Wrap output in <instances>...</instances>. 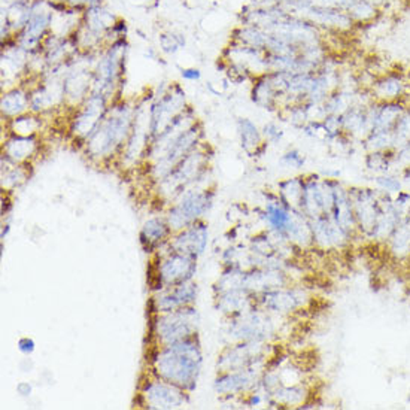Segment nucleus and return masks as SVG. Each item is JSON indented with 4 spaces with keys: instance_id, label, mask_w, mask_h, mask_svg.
Here are the masks:
<instances>
[{
    "instance_id": "obj_2",
    "label": "nucleus",
    "mask_w": 410,
    "mask_h": 410,
    "mask_svg": "<svg viewBox=\"0 0 410 410\" xmlns=\"http://www.w3.org/2000/svg\"><path fill=\"white\" fill-rule=\"evenodd\" d=\"M133 109L129 105H121L105 117L97 130L87 140V152L90 157L106 159L120 148L132 132Z\"/></svg>"
},
{
    "instance_id": "obj_21",
    "label": "nucleus",
    "mask_w": 410,
    "mask_h": 410,
    "mask_svg": "<svg viewBox=\"0 0 410 410\" xmlns=\"http://www.w3.org/2000/svg\"><path fill=\"white\" fill-rule=\"evenodd\" d=\"M282 130L279 129V127L275 124V123H268L264 125V129H263V137L267 140V142H279L280 137H282Z\"/></svg>"
},
{
    "instance_id": "obj_25",
    "label": "nucleus",
    "mask_w": 410,
    "mask_h": 410,
    "mask_svg": "<svg viewBox=\"0 0 410 410\" xmlns=\"http://www.w3.org/2000/svg\"><path fill=\"white\" fill-rule=\"evenodd\" d=\"M367 2L373 4L375 6H377L382 12H384L387 8H389L391 5H394L397 0H367Z\"/></svg>"
},
{
    "instance_id": "obj_5",
    "label": "nucleus",
    "mask_w": 410,
    "mask_h": 410,
    "mask_svg": "<svg viewBox=\"0 0 410 410\" xmlns=\"http://www.w3.org/2000/svg\"><path fill=\"white\" fill-rule=\"evenodd\" d=\"M212 203L210 191H187L181 193V200L175 203L167 215V222L172 232H181L187 229L193 222L199 221L206 214Z\"/></svg>"
},
{
    "instance_id": "obj_3",
    "label": "nucleus",
    "mask_w": 410,
    "mask_h": 410,
    "mask_svg": "<svg viewBox=\"0 0 410 410\" xmlns=\"http://www.w3.org/2000/svg\"><path fill=\"white\" fill-rule=\"evenodd\" d=\"M151 324V334L157 348L167 346L195 336L199 327V314L191 306H187L171 312H160Z\"/></svg>"
},
{
    "instance_id": "obj_19",
    "label": "nucleus",
    "mask_w": 410,
    "mask_h": 410,
    "mask_svg": "<svg viewBox=\"0 0 410 410\" xmlns=\"http://www.w3.org/2000/svg\"><path fill=\"white\" fill-rule=\"evenodd\" d=\"M24 167H27L25 163L20 164V166H12L9 169H6V171H4V175H2V188L5 190H11V188H16L18 187L21 182H24L27 178H29V175H27V171Z\"/></svg>"
},
{
    "instance_id": "obj_9",
    "label": "nucleus",
    "mask_w": 410,
    "mask_h": 410,
    "mask_svg": "<svg viewBox=\"0 0 410 410\" xmlns=\"http://www.w3.org/2000/svg\"><path fill=\"white\" fill-rule=\"evenodd\" d=\"M197 295V285L191 280L182 282L178 285L164 287L157 292V295L151 300L155 312H171L181 307L191 306Z\"/></svg>"
},
{
    "instance_id": "obj_15",
    "label": "nucleus",
    "mask_w": 410,
    "mask_h": 410,
    "mask_svg": "<svg viewBox=\"0 0 410 410\" xmlns=\"http://www.w3.org/2000/svg\"><path fill=\"white\" fill-rule=\"evenodd\" d=\"M30 108V97L21 90H12L2 97V114L16 118L23 115L25 109Z\"/></svg>"
},
{
    "instance_id": "obj_26",
    "label": "nucleus",
    "mask_w": 410,
    "mask_h": 410,
    "mask_svg": "<svg viewBox=\"0 0 410 410\" xmlns=\"http://www.w3.org/2000/svg\"><path fill=\"white\" fill-rule=\"evenodd\" d=\"M403 178L410 182V167H406V169H404V171H403Z\"/></svg>"
},
{
    "instance_id": "obj_23",
    "label": "nucleus",
    "mask_w": 410,
    "mask_h": 410,
    "mask_svg": "<svg viewBox=\"0 0 410 410\" xmlns=\"http://www.w3.org/2000/svg\"><path fill=\"white\" fill-rule=\"evenodd\" d=\"M18 348H20L21 352H24V353H27V355H29V353H32L35 351V342L29 337H24L18 342Z\"/></svg>"
},
{
    "instance_id": "obj_10",
    "label": "nucleus",
    "mask_w": 410,
    "mask_h": 410,
    "mask_svg": "<svg viewBox=\"0 0 410 410\" xmlns=\"http://www.w3.org/2000/svg\"><path fill=\"white\" fill-rule=\"evenodd\" d=\"M206 242H207V229L200 221L193 222L187 229L181 230L173 239L169 240L172 251L187 254V256L195 258L205 251Z\"/></svg>"
},
{
    "instance_id": "obj_1",
    "label": "nucleus",
    "mask_w": 410,
    "mask_h": 410,
    "mask_svg": "<svg viewBox=\"0 0 410 410\" xmlns=\"http://www.w3.org/2000/svg\"><path fill=\"white\" fill-rule=\"evenodd\" d=\"M152 373L171 384L191 391L202 369V352L195 336L167 346H160L151 358Z\"/></svg>"
},
{
    "instance_id": "obj_20",
    "label": "nucleus",
    "mask_w": 410,
    "mask_h": 410,
    "mask_svg": "<svg viewBox=\"0 0 410 410\" xmlns=\"http://www.w3.org/2000/svg\"><path fill=\"white\" fill-rule=\"evenodd\" d=\"M377 183L380 186V190L389 194V193H400V181L397 178H394L388 173H384V175H380L377 178Z\"/></svg>"
},
{
    "instance_id": "obj_11",
    "label": "nucleus",
    "mask_w": 410,
    "mask_h": 410,
    "mask_svg": "<svg viewBox=\"0 0 410 410\" xmlns=\"http://www.w3.org/2000/svg\"><path fill=\"white\" fill-rule=\"evenodd\" d=\"M38 148V142L33 136H13L4 147V157L11 163L23 164L30 159Z\"/></svg>"
},
{
    "instance_id": "obj_22",
    "label": "nucleus",
    "mask_w": 410,
    "mask_h": 410,
    "mask_svg": "<svg viewBox=\"0 0 410 410\" xmlns=\"http://www.w3.org/2000/svg\"><path fill=\"white\" fill-rule=\"evenodd\" d=\"M282 161L287 163V166H291V167H300L303 163H304V157L303 155L299 152V151H290L284 155V159H282Z\"/></svg>"
},
{
    "instance_id": "obj_14",
    "label": "nucleus",
    "mask_w": 410,
    "mask_h": 410,
    "mask_svg": "<svg viewBox=\"0 0 410 410\" xmlns=\"http://www.w3.org/2000/svg\"><path fill=\"white\" fill-rule=\"evenodd\" d=\"M280 188V199L287 206L291 209L300 210L303 193H304V179L302 178H292L288 181H284L279 183Z\"/></svg>"
},
{
    "instance_id": "obj_7",
    "label": "nucleus",
    "mask_w": 410,
    "mask_h": 410,
    "mask_svg": "<svg viewBox=\"0 0 410 410\" xmlns=\"http://www.w3.org/2000/svg\"><path fill=\"white\" fill-rule=\"evenodd\" d=\"M309 295L299 288H278L257 295V307L278 315L297 312L306 306Z\"/></svg>"
},
{
    "instance_id": "obj_16",
    "label": "nucleus",
    "mask_w": 410,
    "mask_h": 410,
    "mask_svg": "<svg viewBox=\"0 0 410 410\" xmlns=\"http://www.w3.org/2000/svg\"><path fill=\"white\" fill-rule=\"evenodd\" d=\"M239 133H240V140H242V147L248 154L254 155L258 152V149L263 148V133L257 129V125L252 121L240 120Z\"/></svg>"
},
{
    "instance_id": "obj_17",
    "label": "nucleus",
    "mask_w": 410,
    "mask_h": 410,
    "mask_svg": "<svg viewBox=\"0 0 410 410\" xmlns=\"http://www.w3.org/2000/svg\"><path fill=\"white\" fill-rule=\"evenodd\" d=\"M363 144L367 152L372 151H395L394 148V135L388 130H372Z\"/></svg>"
},
{
    "instance_id": "obj_12",
    "label": "nucleus",
    "mask_w": 410,
    "mask_h": 410,
    "mask_svg": "<svg viewBox=\"0 0 410 410\" xmlns=\"http://www.w3.org/2000/svg\"><path fill=\"white\" fill-rule=\"evenodd\" d=\"M351 20L355 25H369L373 24L379 17L382 11L367 0H351L349 5L345 9Z\"/></svg>"
},
{
    "instance_id": "obj_18",
    "label": "nucleus",
    "mask_w": 410,
    "mask_h": 410,
    "mask_svg": "<svg viewBox=\"0 0 410 410\" xmlns=\"http://www.w3.org/2000/svg\"><path fill=\"white\" fill-rule=\"evenodd\" d=\"M12 133L17 136H33L40 129V120L36 115H18L11 120Z\"/></svg>"
},
{
    "instance_id": "obj_13",
    "label": "nucleus",
    "mask_w": 410,
    "mask_h": 410,
    "mask_svg": "<svg viewBox=\"0 0 410 410\" xmlns=\"http://www.w3.org/2000/svg\"><path fill=\"white\" fill-rule=\"evenodd\" d=\"M172 229L169 225L167 220H160V218H152L145 222L142 233V242L148 244V248L152 246H160L163 242H166L169 234H171Z\"/></svg>"
},
{
    "instance_id": "obj_6",
    "label": "nucleus",
    "mask_w": 410,
    "mask_h": 410,
    "mask_svg": "<svg viewBox=\"0 0 410 410\" xmlns=\"http://www.w3.org/2000/svg\"><path fill=\"white\" fill-rule=\"evenodd\" d=\"M139 397L149 409H178L187 403V392L171 382H166L154 375L140 391Z\"/></svg>"
},
{
    "instance_id": "obj_4",
    "label": "nucleus",
    "mask_w": 410,
    "mask_h": 410,
    "mask_svg": "<svg viewBox=\"0 0 410 410\" xmlns=\"http://www.w3.org/2000/svg\"><path fill=\"white\" fill-rule=\"evenodd\" d=\"M195 260V257L171 249L166 257H160V261L154 271L155 275H151L155 279L154 290L160 291L164 287L178 285L182 282L191 280L197 268Z\"/></svg>"
},
{
    "instance_id": "obj_8",
    "label": "nucleus",
    "mask_w": 410,
    "mask_h": 410,
    "mask_svg": "<svg viewBox=\"0 0 410 410\" xmlns=\"http://www.w3.org/2000/svg\"><path fill=\"white\" fill-rule=\"evenodd\" d=\"M409 89L410 84L402 72L389 70L375 78L369 91L375 102H404Z\"/></svg>"
},
{
    "instance_id": "obj_24",
    "label": "nucleus",
    "mask_w": 410,
    "mask_h": 410,
    "mask_svg": "<svg viewBox=\"0 0 410 410\" xmlns=\"http://www.w3.org/2000/svg\"><path fill=\"white\" fill-rule=\"evenodd\" d=\"M182 78L183 79H188V81H195V79H200L202 74L199 69H183L182 70Z\"/></svg>"
}]
</instances>
